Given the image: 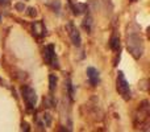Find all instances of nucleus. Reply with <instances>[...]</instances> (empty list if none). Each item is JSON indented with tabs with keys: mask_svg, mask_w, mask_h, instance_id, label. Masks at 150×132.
I'll list each match as a JSON object with an SVG mask.
<instances>
[{
	"mask_svg": "<svg viewBox=\"0 0 150 132\" xmlns=\"http://www.w3.org/2000/svg\"><path fill=\"white\" fill-rule=\"evenodd\" d=\"M116 87H117V91H119V94L125 99V101L130 99V96H132V93H130L129 83H128V81L125 79L124 74H122L121 71H119V75H117Z\"/></svg>",
	"mask_w": 150,
	"mask_h": 132,
	"instance_id": "f257e3e1",
	"label": "nucleus"
},
{
	"mask_svg": "<svg viewBox=\"0 0 150 132\" xmlns=\"http://www.w3.org/2000/svg\"><path fill=\"white\" fill-rule=\"evenodd\" d=\"M21 93H23L24 101H25L28 108H33V107L36 106V103H37L36 91H34L32 87H29V86H25V87L21 88Z\"/></svg>",
	"mask_w": 150,
	"mask_h": 132,
	"instance_id": "f03ea898",
	"label": "nucleus"
},
{
	"mask_svg": "<svg viewBox=\"0 0 150 132\" xmlns=\"http://www.w3.org/2000/svg\"><path fill=\"white\" fill-rule=\"evenodd\" d=\"M44 57L49 65L58 67V61H57V56H55V50H54V45H47L44 50Z\"/></svg>",
	"mask_w": 150,
	"mask_h": 132,
	"instance_id": "7ed1b4c3",
	"label": "nucleus"
},
{
	"mask_svg": "<svg viewBox=\"0 0 150 132\" xmlns=\"http://www.w3.org/2000/svg\"><path fill=\"white\" fill-rule=\"evenodd\" d=\"M66 29H67L69 36H70L73 44L75 45V46H79L80 42H82V39H80V33H79V31H78V28L74 25L73 23H69L67 25H66Z\"/></svg>",
	"mask_w": 150,
	"mask_h": 132,
	"instance_id": "20e7f679",
	"label": "nucleus"
},
{
	"mask_svg": "<svg viewBox=\"0 0 150 132\" xmlns=\"http://www.w3.org/2000/svg\"><path fill=\"white\" fill-rule=\"evenodd\" d=\"M87 77L88 81L92 86H98L100 83V75H99V71L93 67H88L87 69Z\"/></svg>",
	"mask_w": 150,
	"mask_h": 132,
	"instance_id": "39448f33",
	"label": "nucleus"
},
{
	"mask_svg": "<svg viewBox=\"0 0 150 132\" xmlns=\"http://www.w3.org/2000/svg\"><path fill=\"white\" fill-rule=\"evenodd\" d=\"M32 28H33V33L38 37H42V36L46 34V28H45V25H44L42 21H34L33 25H32Z\"/></svg>",
	"mask_w": 150,
	"mask_h": 132,
	"instance_id": "423d86ee",
	"label": "nucleus"
},
{
	"mask_svg": "<svg viewBox=\"0 0 150 132\" xmlns=\"http://www.w3.org/2000/svg\"><path fill=\"white\" fill-rule=\"evenodd\" d=\"M109 46H111L112 50L115 52H120V39L116 36H113L111 39V42H109Z\"/></svg>",
	"mask_w": 150,
	"mask_h": 132,
	"instance_id": "0eeeda50",
	"label": "nucleus"
},
{
	"mask_svg": "<svg viewBox=\"0 0 150 132\" xmlns=\"http://www.w3.org/2000/svg\"><path fill=\"white\" fill-rule=\"evenodd\" d=\"M55 87H57V77L54 74H52L49 77V88L50 91H54Z\"/></svg>",
	"mask_w": 150,
	"mask_h": 132,
	"instance_id": "6e6552de",
	"label": "nucleus"
},
{
	"mask_svg": "<svg viewBox=\"0 0 150 132\" xmlns=\"http://www.w3.org/2000/svg\"><path fill=\"white\" fill-rule=\"evenodd\" d=\"M83 28L87 29L88 32L91 31V17H86V19H84V23H83Z\"/></svg>",
	"mask_w": 150,
	"mask_h": 132,
	"instance_id": "1a4fd4ad",
	"label": "nucleus"
},
{
	"mask_svg": "<svg viewBox=\"0 0 150 132\" xmlns=\"http://www.w3.org/2000/svg\"><path fill=\"white\" fill-rule=\"evenodd\" d=\"M21 131L23 132H30V127H29V124L26 122H24L23 124H21Z\"/></svg>",
	"mask_w": 150,
	"mask_h": 132,
	"instance_id": "9d476101",
	"label": "nucleus"
},
{
	"mask_svg": "<svg viewBox=\"0 0 150 132\" xmlns=\"http://www.w3.org/2000/svg\"><path fill=\"white\" fill-rule=\"evenodd\" d=\"M67 87H69V93H70V96L73 98L74 96V87H73V83L70 81H67Z\"/></svg>",
	"mask_w": 150,
	"mask_h": 132,
	"instance_id": "9b49d317",
	"label": "nucleus"
},
{
	"mask_svg": "<svg viewBox=\"0 0 150 132\" xmlns=\"http://www.w3.org/2000/svg\"><path fill=\"white\" fill-rule=\"evenodd\" d=\"M28 15H29V16H32V17H33V16H36V15H37L36 9H34V8H29V12H28Z\"/></svg>",
	"mask_w": 150,
	"mask_h": 132,
	"instance_id": "f8f14e48",
	"label": "nucleus"
},
{
	"mask_svg": "<svg viewBox=\"0 0 150 132\" xmlns=\"http://www.w3.org/2000/svg\"><path fill=\"white\" fill-rule=\"evenodd\" d=\"M62 132H69V131L66 130V128H62Z\"/></svg>",
	"mask_w": 150,
	"mask_h": 132,
	"instance_id": "ddd939ff",
	"label": "nucleus"
}]
</instances>
